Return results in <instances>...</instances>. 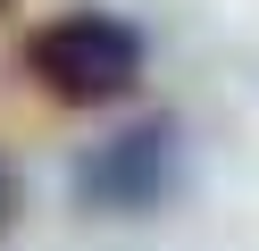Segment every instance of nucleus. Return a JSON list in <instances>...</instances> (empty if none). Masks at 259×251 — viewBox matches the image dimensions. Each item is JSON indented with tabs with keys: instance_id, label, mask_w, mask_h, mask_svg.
Returning a JSON list of instances; mask_svg holds the SVG:
<instances>
[{
	"instance_id": "nucleus-1",
	"label": "nucleus",
	"mask_w": 259,
	"mask_h": 251,
	"mask_svg": "<svg viewBox=\"0 0 259 251\" xmlns=\"http://www.w3.org/2000/svg\"><path fill=\"white\" fill-rule=\"evenodd\" d=\"M142 59H151L142 50V25H125L109 9H67V17H51V25L25 33V76L51 100H67V109L125 100L142 84Z\"/></svg>"
},
{
	"instance_id": "nucleus-2",
	"label": "nucleus",
	"mask_w": 259,
	"mask_h": 251,
	"mask_svg": "<svg viewBox=\"0 0 259 251\" xmlns=\"http://www.w3.org/2000/svg\"><path fill=\"white\" fill-rule=\"evenodd\" d=\"M176 167H184V134L176 117H134L109 142H92L75 159V201L92 218H142L176 193Z\"/></svg>"
},
{
	"instance_id": "nucleus-3",
	"label": "nucleus",
	"mask_w": 259,
	"mask_h": 251,
	"mask_svg": "<svg viewBox=\"0 0 259 251\" xmlns=\"http://www.w3.org/2000/svg\"><path fill=\"white\" fill-rule=\"evenodd\" d=\"M17 209H25V184H17V167L0 159V243H9V226H17Z\"/></svg>"
},
{
	"instance_id": "nucleus-4",
	"label": "nucleus",
	"mask_w": 259,
	"mask_h": 251,
	"mask_svg": "<svg viewBox=\"0 0 259 251\" xmlns=\"http://www.w3.org/2000/svg\"><path fill=\"white\" fill-rule=\"evenodd\" d=\"M9 9H17V0H0V17H9Z\"/></svg>"
}]
</instances>
